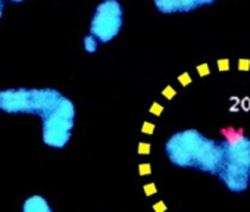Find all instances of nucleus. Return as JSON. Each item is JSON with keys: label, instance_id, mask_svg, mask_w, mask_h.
<instances>
[{"label": "nucleus", "instance_id": "1", "mask_svg": "<svg viewBox=\"0 0 250 212\" xmlns=\"http://www.w3.org/2000/svg\"><path fill=\"white\" fill-rule=\"evenodd\" d=\"M165 153L175 167L191 168L209 175H218L224 161L222 143L193 128L172 134L165 145Z\"/></svg>", "mask_w": 250, "mask_h": 212}, {"label": "nucleus", "instance_id": "2", "mask_svg": "<svg viewBox=\"0 0 250 212\" xmlns=\"http://www.w3.org/2000/svg\"><path fill=\"white\" fill-rule=\"evenodd\" d=\"M224 161L218 174L221 183L232 193H243L250 186V139L241 130H222Z\"/></svg>", "mask_w": 250, "mask_h": 212}, {"label": "nucleus", "instance_id": "3", "mask_svg": "<svg viewBox=\"0 0 250 212\" xmlns=\"http://www.w3.org/2000/svg\"><path fill=\"white\" fill-rule=\"evenodd\" d=\"M65 96L55 88H8L0 91V111L6 114L37 115L49 118Z\"/></svg>", "mask_w": 250, "mask_h": 212}, {"label": "nucleus", "instance_id": "4", "mask_svg": "<svg viewBox=\"0 0 250 212\" xmlns=\"http://www.w3.org/2000/svg\"><path fill=\"white\" fill-rule=\"evenodd\" d=\"M75 124V106L65 96L56 111L46 120L42 121V137L43 143L53 149H63L72 136Z\"/></svg>", "mask_w": 250, "mask_h": 212}, {"label": "nucleus", "instance_id": "5", "mask_svg": "<svg viewBox=\"0 0 250 212\" xmlns=\"http://www.w3.org/2000/svg\"><path fill=\"white\" fill-rule=\"evenodd\" d=\"M122 22L124 12L118 0H103L94 11L90 34L94 36L100 43H107L119 34Z\"/></svg>", "mask_w": 250, "mask_h": 212}, {"label": "nucleus", "instance_id": "6", "mask_svg": "<svg viewBox=\"0 0 250 212\" xmlns=\"http://www.w3.org/2000/svg\"><path fill=\"white\" fill-rule=\"evenodd\" d=\"M153 2L156 9L162 14H186L212 5L216 0H153Z\"/></svg>", "mask_w": 250, "mask_h": 212}, {"label": "nucleus", "instance_id": "7", "mask_svg": "<svg viewBox=\"0 0 250 212\" xmlns=\"http://www.w3.org/2000/svg\"><path fill=\"white\" fill-rule=\"evenodd\" d=\"M21 212H53L47 199L42 194L28 196L21 206Z\"/></svg>", "mask_w": 250, "mask_h": 212}, {"label": "nucleus", "instance_id": "8", "mask_svg": "<svg viewBox=\"0 0 250 212\" xmlns=\"http://www.w3.org/2000/svg\"><path fill=\"white\" fill-rule=\"evenodd\" d=\"M99 40L94 37V36H91V34H88L85 39H84V49L88 52V53H94L96 50H97V47H99Z\"/></svg>", "mask_w": 250, "mask_h": 212}, {"label": "nucleus", "instance_id": "9", "mask_svg": "<svg viewBox=\"0 0 250 212\" xmlns=\"http://www.w3.org/2000/svg\"><path fill=\"white\" fill-rule=\"evenodd\" d=\"M155 209H156L158 212H162V211L165 209V205H164V203L161 202V203H158V205H155Z\"/></svg>", "mask_w": 250, "mask_h": 212}, {"label": "nucleus", "instance_id": "10", "mask_svg": "<svg viewBox=\"0 0 250 212\" xmlns=\"http://www.w3.org/2000/svg\"><path fill=\"white\" fill-rule=\"evenodd\" d=\"M9 2H14V3H20V2H24V0H9Z\"/></svg>", "mask_w": 250, "mask_h": 212}]
</instances>
